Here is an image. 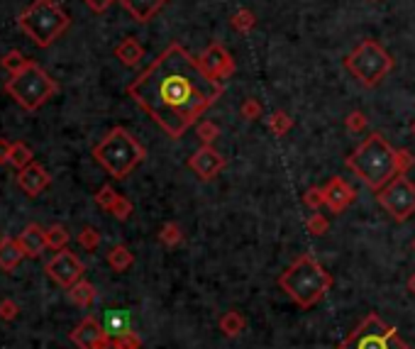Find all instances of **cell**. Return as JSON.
Returning a JSON list of instances; mask_svg holds the SVG:
<instances>
[{"instance_id":"6da1fadb","label":"cell","mask_w":415,"mask_h":349,"mask_svg":"<svg viewBox=\"0 0 415 349\" xmlns=\"http://www.w3.org/2000/svg\"><path fill=\"white\" fill-rule=\"evenodd\" d=\"M225 93L220 81H212L198 59L179 42H171L135 81L127 96L142 108L171 139L189 132L208 108Z\"/></svg>"},{"instance_id":"7a4b0ae2","label":"cell","mask_w":415,"mask_h":349,"mask_svg":"<svg viewBox=\"0 0 415 349\" xmlns=\"http://www.w3.org/2000/svg\"><path fill=\"white\" fill-rule=\"evenodd\" d=\"M344 166L354 171V176H359V181L372 191H379L398 176L396 149L381 132H372L349 157H344Z\"/></svg>"},{"instance_id":"3957f363","label":"cell","mask_w":415,"mask_h":349,"mask_svg":"<svg viewBox=\"0 0 415 349\" xmlns=\"http://www.w3.org/2000/svg\"><path fill=\"white\" fill-rule=\"evenodd\" d=\"M279 286L300 311H310L333 288V276L313 254H300L279 276Z\"/></svg>"},{"instance_id":"277c9868","label":"cell","mask_w":415,"mask_h":349,"mask_svg":"<svg viewBox=\"0 0 415 349\" xmlns=\"http://www.w3.org/2000/svg\"><path fill=\"white\" fill-rule=\"evenodd\" d=\"M96 162L110 173L112 178H127L147 159V149L130 129L112 127L101 142L93 147Z\"/></svg>"},{"instance_id":"5b68a950","label":"cell","mask_w":415,"mask_h":349,"mask_svg":"<svg viewBox=\"0 0 415 349\" xmlns=\"http://www.w3.org/2000/svg\"><path fill=\"white\" fill-rule=\"evenodd\" d=\"M71 20L64 13L57 0H32V5L17 15V27L37 44L39 49H47L68 29Z\"/></svg>"},{"instance_id":"8992f818","label":"cell","mask_w":415,"mask_h":349,"mask_svg":"<svg viewBox=\"0 0 415 349\" xmlns=\"http://www.w3.org/2000/svg\"><path fill=\"white\" fill-rule=\"evenodd\" d=\"M5 93L17 103L20 108L34 113L42 106H47L54 96L59 93V83L44 71L39 64H29L27 69H22L20 73L10 76L5 81Z\"/></svg>"},{"instance_id":"52a82bcc","label":"cell","mask_w":415,"mask_h":349,"mask_svg":"<svg viewBox=\"0 0 415 349\" xmlns=\"http://www.w3.org/2000/svg\"><path fill=\"white\" fill-rule=\"evenodd\" d=\"M344 69L362 83L364 88H374L393 71V57L377 39H362L352 52L344 57Z\"/></svg>"},{"instance_id":"ba28073f","label":"cell","mask_w":415,"mask_h":349,"mask_svg":"<svg viewBox=\"0 0 415 349\" xmlns=\"http://www.w3.org/2000/svg\"><path fill=\"white\" fill-rule=\"evenodd\" d=\"M377 201L396 222H406L415 213V183L406 173H401L391 178L384 188H379Z\"/></svg>"},{"instance_id":"9c48e42d","label":"cell","mask_w":415,"mask_h":349,"mask_svg":"<svg viewBox=\"0 0 415 349\" xmlns=\"http://www.w3.org/2000/svg\"><path fill=\"white\" fill-rule=\"evenodd\" d=\"M44 271H47V276L52 278L57 286L68 291L73 283L83 278L86 266H83V262L78 259V254H73L71 249H59V252L44 264Z\"/></svg>"},{"instance_id":"30bf717a","label":"cell","mask_w":415,"mask_h":349,"mask_svg":"<svg viewBox=\"0 0 415 349\" xmlns=\"http://www.w3.org/2000/svg\"><path fill=\"white\" fill-rule=\"evenodd\" d=\"M201 69L205 71L208 78L212 81H222V78H230L237 71V64L232 59V54L222 47L220 42H212L203 49V54L198 57Z\"/></svg>"},{"instance_id":"8fae6325","label":"cell","mask_w":415,"mask_h":349,"mask_svg":"<svg viewBox=\"0 0 415 349\" xmlns=\"http://www.w3.org/2000/svg\"><path fill=\"white\" fill-rule=\"evenodd\" d=\"M68 340H71L78 349H110L112 347V337L105 332L103 322H98L93 315L83 318V320L71 330Z\"/></svg>"},{"instance_id":"7c38bea8","label":"cell","mask_w":415,"mask_h":349,"mask_svg":"<svg viewBox=\"0 0 415 349\" xmlns=\"http://www.w3.org/2000/svg\"><path fill=\"white\" fill-rule=\"evenodd\" d=\"M227 166V159L222 157L217 149H212L210 144H203L201 149H196L189 157V169L201 178V181H212L217 173H222Z\"/></svg>"},{"instance_id":"4fadbf2b","label":"cell","mask_w":415,"mask_h":349,"mask_svg":"<svg viewBox=\"0 0 415 349\" xmlns=\"http://www.w3.org/2000/svg\"><path fill=\"white\" fill-rule=\"evenodd\" d=\"M323 193H325V206H328L330 211L335 213V215L344 213L354 201H357V191H354V188L349 186V183L344 181L342 176L330 178V181L323 186Z\"/></svg>"},{"instance_id":"5bb4252c","label":"cell","mask_w":415,"mask_h":349,"mask_svg":"<svg viewBox=\"0 0 415 349\" xmlns=\"http://www.w3.org/2000/svg\"><path fill=\"white\" fill-rule=\"evenodd\" d=\"M49 183H52V176H49L47 169L37 162H32L29 166L17 171V186L22 188V193L29 198H37L44 188H49Z\"/></svg>"},{"instance_id":"9a60e30c","label":"cell","mask_w":415,"mask_h":349,"mask_svg":"<svg viewBox=\"0 0 415 349\" xmlns=\"http://www.w3.org/2000/svg\"><path fill=\"white\" fill-rule=\"evenodd\" d=\"M117 3L125 8V13L130 15L135 22L147 24L150 20H154L156 15L164 10V5L169 0H117Z\"/></svg>"},{"instance_id":"2e32d148","label":"cell","mask_w":415,"mask_h":349,"mask_svg":"<svg viewBox=\"0 0 415 349\" xmlns=\"http://www.w3.org/2000/svg\"><path fill=\"white\" fill-rule=\"evenodd\" d=\"M17 242H20V247H22L24 257L37 259V257H42V252L47 249V230H44L42 225H37V222H32V225H27L20 232Z\"/></svg>"},{"instance_id":"e0dca14e","label":"cell","mask_w":415,"mask_h":349,"mask_svg":"<svg viewBox=\"0 0 415 349\" xmlns=\"http://www.w3.org/2000/svg\"><path fill=\"white\" fill-rule=\"evenodd\" d=\"M22 259H27V257H24V252H22V247H20L17 239L0 237V269H3V271H8V273L15 271Z\"/></svg>"},{"instance_id":"ac0fdd59","label":"cell","mask_w":415,"mask_h":349,"mask_svg":"<svg viewBox=\"0 0 415 349\" xmlns=\"http://www.w3.org/2000/svg\"><path fill=\"white\" fill-rule=\"evenodd\" d=\"M115 59H120L122 66H137L145 59V47L137 37H125L115 47Z\"/></svg>"},{"instance_id":"d6986e66","label":"cell","mask_w":415,"mask_h":349,"mask_svg":"<svg viewBox=\"0 0 415 349\" xmlns=\"http://www.w3.org/2000/svg\"><path fill=\"white\" fill-rule=\"evenodd\" d=\"M96 298H98L96 286L91 281H86V278H81V281H76L68 288V301L78 308H91L96 303Z\"/></svg>"},{"instance_id":"ffe728a7","label":"cell","mask_w":415,"mask_h":349,"mask_svg":"<svg viewBox=\"0 0 415 349\" xmlns=\"http://www.w3.org/2000/svg\"><path fill=\"white\" fill-rule=\"evenodd\" d=\"M130 322H132V318L127 311H108L105 318H103V327H105V332L112 340L125 335V332H130Z\"/></svg>"},{"instance_id":"44dd1931","label":"cell","mask_w":415,"mask_h":349,"mask_svg":"<svg viewBox=\"0 0 415 349\" xmlns=\"http://www.w3.org/2000/svg\"><path fill=\"white\" fill-rule=\"evenodd\" d=\"M220 332L225 337H230V340H235V337H240L242 332L247 330V320H245V315H242L240 311H227L225 315L220 318Z\"/></svg>"},{"instance_id":"7402d4cb","label":"cell","mask_w":415,"mask_h":349,"mask_svg":"<svg viewBox=\"0 0 415 349\" xmlns=\"http://www.w3.org/2000/svg\"><path fill=\"white\" fill-rule=\"evenodd\" d=\"M108 266L112 269V271L122 273L127 271V269L135 264V254L130 252V247H125V244H115V247L108 252Z\"/></svg>"},{"instance_id":"603a6c76","label":"cell","mask_w":415,"mask_h":349,"mask_svg":"<svg viewBox=\"0 0 415 349\" xmlns=\"http://www.w3.org/2000/svg\"><path fill=\"white\" fill-rule=\"evenodd\" d=\"M266 124H269V132L274 137H286L293 127V117L289 115L286 111H274L269 117H266Z\"/></svg>"},{"instance_id":"cb8c5ba5","label":"cell","mask_w":415,"mask_h":349,"mask_svg":"<svg viewBox=\"0 0 415 349\" xmlns=\"http://www.w3.org/2000/svg\"><path fill=\"white\" fill-rule=\"evenodd\" d=\"M230 24H232V29H235V32L249 34L252 29L256 27V15L252 13L249 8H240V10H237V13L230 17Z\"/></svg>"},{"instance_id":"d4e9b609","label":"cell","mask_w":415,"mask_h":349,"mask_svg":"<svg viewBox=\"0 0 415 349\" xmlns=\"http://www.w3.org/2000/svg\"><path fill=\"white\" fill-rule=\"evenodd\" d=\"M29 59H24V54L22 52H17V49H13V52H8L3 59H0V66L5 69V71L10 73V76H15V73H20L22 69H27L29 66Z\"/></svg>"},{"instance_id":"484cf974","label":"cell","mask_w":415,"mask_h":349,"mask_svg":"<svg viewBox=\"0 0 415 349\" xmlns=\"http://www.w3.org/2000/svg\"><path fill=\"white\" fill-rule=\"evenodd\" d=\"M32 162H34L32 149H29L24 142H13V154H10V164H13V166L20 171V169L29 166Z\"/></svg>"},{"instance_id":"4316f807","label":"cell","mask_w":415,"mask_h":349,"mask_svg":"<svg viewBox=\"0 0 415 349\" xmlns=\"http://www.w3.org/2000/svg\"><path fill=\"white\" fill-rule=\"evenodd\" d=\"M159 242L164 244V247H179V244L184 242V232H181V227L176 225V222H166L159 230Z\"/></svg>"},{"instance_id":"83f0119b","label":"cell","mask_w":415,"mask_h":349,"mask_svg":"<svg viewBox=\"0 0 415 349\" xmlns=\"http://www.w3.org/2000/svg\"><path fill=\"white\" fill-rule=\"evenodd\" d=\"M66 244H68V232H66V227L64 225H52V227H47V247L49 249H66Z\"/></svg>"},{"instance_id":"f1b7e54d","label":"cell","mask_w":415,"mask_h":349,"mask_svg":"<svg viewBox=\"0 0 415 349\" xmlns=\"http://www.w3.org/2000/svg\"><path fill=\"white\" fill-rule=\"evenodd\" d=\"M305 230L313 237H323L330 230V220L325 215H320L318 211H313V215H308V220H305Z\"/></svg>"},{"instance_id":"f546056e","label":"cell","mask_w":415,"mask_h":349,"mask_svg":"<svg viewBox=\"0 0 415 349\" xmlns=\"http://www.w3.org/2000/svg\"><path fill=\"white\" fill-rule=\"evenodd\" d=\"M117 196H120V193H117L115 188L110 186V183H105V186L98 188L96 196H93V198H96V206L101 208V211H108V213H110V208H112V203L117 201Z\"/></svg>"},{"instance_id":"4dcf8cb0","label":"cell","mask_w":415,"mask_h":349,"mask_svg":"<svg viewBox=\"0 0 415 349\" xmlns=\"http://www.w3.org/2000/svg\"><path fill=\"white\" fill-rule=\"evenodd\" d=\"M132 211H135V206H132L130 198L117 196V201L112 203V208H110V215L115 218V220L125 222V220H130V218H132Z\"/></svg>"},{"instance_id":"1f68e13d","label":"cell","mask_w":415,"mask_h":349,"mask_svg":"<svg viewBox=\"0 0 415 349\" xmlns=\"http://www.w3.org/2000/svg\"><path fill=\"white\" fill-rule=\"evenodd\" d=\"M196 132H198V139L203 144H212L220 137V127H217L212 120H201V122L196 124Z\"/></svg>"},{"instance_id":"d6a6232c","label":"cell","mask_w":415,"mask_h":349,"mask_svg":"<svg viewBox=\"0 0 415 349\" xmlns=\"http://www.w3.org/2000/svg\"><path fill=\"white\" fill-rule=\"evenodd\" d=\"M78 244H81L86 252H96V249L101 247V232H98L96 227H83V230L78 232Z\"/></svg>"},{"instance_id":"836d02e7","label":"cell","mask_w":415,"mask_h":349,"mask_svg":"<svg viewBox=\"0 0 415 349\" xmlns=\"http://www.w3.org/2000/svg\"><path fill=\"white\" fill-rule=\"evenodd\" d=\"M240 115L247 120V122H256L261 115H264V106H261L256 98H247L245 103H242L240 108Z\"/></svg>"},{"instance_id":"e575fe53","label":"cell","mask_w":415,"mask_h":349,"mask_svg":"<svg viewBox=\"0 0 415 349\" xmlns=\"http://www.w3.org/2000/svg\"><path fill=\"white\" fill-rule=\"evenodd\" d=\"M303 203H305V208H310V211H320V208L325 206L323 186H310L308 191L303 193Z\"/></svg>"},{"instance_id":"d590c367","label":"cell","mask_w":415,"mask_h":349,"mask_svg":"<svg viewBox=\"0 0 415 349\" xmlns=\"http://www.w3.org/2000/svg\"><path fill=\"white\" fill-rule=\"evenodd\" d=\"M367 124H369V117L364 115L362 111H352L349 113L347 117H344V127L349 129V132H364V129H367Z\"/></svg>"},{"instance_id":"8d00e7d4","label":"cell","mask_w":415,"mask_h":349,"mask_svg":"<svg viewBox=\"0 0 415 349\" xmlns=\"http://www.w3.org/2000/svg\"><path fill=\"white\" fill-rule=\"evenodd\" d=\"M112 349H142V337L130 330L112 340Z\"/></svg>"},{"instance_id":"74e56055","label":"cell","mask_w":415,"mask_h":349,"mask_svg":"<svg viewBox=\"0 0 415 349\" xmlns=\"http://www.w3.org/2000/svg\"><path fill=\"white\" fill-rule=\"evenodd\" d=\"M413 164H415V157L411 154V149H403V147L396 149V171H398V176L411 171Z\"/></svg>"},{"instance_id":"f35d334b","label":"cell","mask_w":415,"mask_h":349,"mask_svg":"<svg viewBox=\"0 0 415 349\" xmlns=\"http://www.w3.org/2000/svg\"><path fill=\"white\" fill-rule=\"evenodd\" d=\"M17 315H20V306H17V303H15L13 298H3V301H0V320L13 322Z\"/></svg>"},{"instance_id":"ab89813d","label":"cell","mask_w":415,"mask_h":349,"mask_svg":"<svg viewBox=\"0 0 415 349\" xmlns=\"http://www.w3.org/2000/svg\"><path fill=\"white\" fill-rule=\"evenodd\" d=\"M117 3V0H86V5L93 10V13H105V10H110V5Z\"/></svg>"},{"instance_id":"60d3db41","label":"cell","mask_w":415,"mask_h":349,"mask_svg":"<svg viewBox=\"0 0 415 349\" xmlns=\"http://www.w3.org/2000/svg\"><path fill=\"white\" fill-rule=\"evenodd\" d=\"M10 154H13V144H10L8 139L0 137V166L10 164Z\"/></svg>"},{"instance_id":"b9f144b4","label":"cell","mask_w":415,"mask_h":349,"mask_svg":"<svg viewBox=\"0 0 415 349\" xmlns=\"http://www.w3.org/2000/svg\"><path fill=\"white\" fill-rule=\"evenodd\" d=\"M386 342H388V349H411V347L406 345V342L401 340V337H398V332H393V335L388 337Z\"/></svg>"},{"instance_id":"7bdbcfd3","label":"cell","mask_w":415,"mask_h":349,"mask_svg":"<svg viewBox=\"0 0 415 349\" xmlns=\"http://www.w3.org/2000/svg\"><path fill=\"white\" fill-rule=\"evenodd\" d=\"M406 288H408V293H413V296H415V273H413V276H411V278H408V283H406Z\"/></svg>"},{"instance_id":"ee69618b","label":"cell","mask_w":415,"mask_h":349,"mask_svg":"<svg viewBox=\"0 0 415 349\" xmlns=\"http://www.w3.org/2000/svg\"><path fill=\"white\" fill-rule=\"evenodd\" d=\"M411 132H413V137H415V120H413V124H411Z\"/></svg>"},{"instance_id":"f6af8a7d","label":"cell","mask_w":415,"mask_h":349,"mask_svg":"<svg viewBox=\"0 0 415 349\" xmlns=\"http://www.w3.org/2000/svg\"><path fill=\"white\" fill-rule=\"evenodd\" d=\"M411 247H413V252H415V239H413V244H411Z\"/></svg>"},{"instance_id":"bcb514c9","label":"cell","mask_w":415,"mask_h":349,"mask_svg":"<svg viewBox=\"0 0 415 349\" xmlns=\"http://www.w3.org/2000/svg\"><path fill=\"white\" fill-rule=\"evenodd\" d=\"M369 3H377V0H369Z\"/></svg>"}]
</instances>
